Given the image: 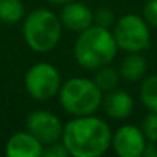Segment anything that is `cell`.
Listing matches in <instances>:
<instances>
[{"label": "cell", "instance_id": "obj_11", "mask_svg": "<svg viewBox=\"0 0 157 157\" xmlns=\"http://www.w3.org/2000/svg\"><path fill=\"white\" fill-rule=\"evenodd\" d=\"M42 152L43 143L29 131L13 134L5 145V154L8 157H42Z\"/></svg>", "mask_w": 157, "mask_h": 157}, {"label": "cell", "instance_id": "obj_13", "mask_svg": "<svg viewBox=\"0 0 157 157\" xmlns=\"http://www.w3.org/2000/svg\"><path fill=\"white\" fill-rule=\"evenodd\" d=\"M120 78L122 77H120L119 69H116L111 65H105V66L97 68L94 71V75H93V80L96 82V85L100 88L102 93H108V91L117 88Z\"/></svg>", "mask_w": 157, "mask_h": 157}, {"label": "cell", "instance_id": "obj_20", "mask_svg": "<svg viewBox=\"0 0 157 157\" xmlns=\"http://www.w3.org/2000/svg\"><path fill=\"white\" fill-rule=\"evenodd\" d=\"M49 3H54V5H65V3H69V2H74V0H48Z\"/></svg>", "mask_w": 157, "mask_h": 157}, {"label": "cell", "instance_id": "obj_4", "mask_svg": "<svg viewBox=\"0 0 157 157\" xmlns=\"http://www.w3.org/2000/svg\"><path fill=\"white\" fill-rule=\"evenodd\" d=\"M103 93L88 77H71L59 91V102L63 111L72 117L91 116L100 109Z\"/></svg>", "mask_w": 157, "mask_h": 157}, {"label": "cell", "instance_id": "obj_14", "mask_svg": "<svg viewBox=\"0 0 157 157\" xmlns=\"http://www.w3.org/2000/svg\"><path fill=\"white\" fill-rule=\"evenodd\" d=\"M139 97L142 105L148 111L157 113V74L143 77L139 90Z\"/></svg>", "mask_w": 157, "mask_h": 157}, {"label": "cell", "instance_id": "obj_5", "mask_svg": "<svg viewBox=\"0 0 157 157\" xmlns=\"http://www.w3.org/2000/svg\"><path fill=\"white\" fill-rule=\"evenodd\" d=\"M113 34L119 49L125 52H143L151 45V26L139 14H125L117 19Z\"/></svg>", "mask_w": 157, "mask_h": 157}, {"label": "cell", "instance_id": "obj_3", "mask_svg": "<svg viewBox=\"0 0 157 157\" xmlns=\"http://www.w3.org/2000/svg\"><path fill=\"white\" fill-rule=\"evenodd\" d=\"M63 25L60 17L46 8H36L23 19L22 34L25 43L39 54L51 52L62 40Z\"/></svg>", "mask_w": 157, "mask_h": 157}, {"label": "cell", "instance_id": "obj_8", "mask_svg": "<svg viewBox=\"0 0 157 157\" xmlns=\"http://www.w3.org/2000/svg\"><path fill=\"white\" fill-rule=\"evenodd\" d=\"M148 145L140 126L125 123L120 125L111 137V148L119 157H142Z\"/></svg>", "mask_w": 157, "mask_h": 157}, {"label": "cell", "instance_id": "obj_1", "mask_svg": "<svg viewBox=\"0 0 157 157\" xmlns=\"http://www.w3.org/2000/svg\"><path fill=\"white\" fill-rule=\"evenodd\" d=\"M111 137L113 131L108 122L91 114L66 122L62 142L72 157H100L111 148Z\"/></svg>", "mask_w": 157, "mask_h": 157}, {"label": "cell", "instance_id": "obj_19", "mask_svg": "<svg viewBox=\"0 0 157 157\" xmlns=\"http://www.w3.org/2000/svg\"><path fill=\"white\" fill-rule=\"evenodd\" d=\"M42 155L43 157H68L69 152H68L66 146L63 145V142L62 140H57V142H52V143L45 145Z\"/></svg>", "mask_w": 157, "mask_h": 157}, {"label": "cell", "instance_id": "obj_6", "mask_svg": "<svg viewBox=\"0 0 157 157\" xmlns=\"http://www.w3.org/2000/svg\"><path fill=\"white\" fill-rule=\"evenodd\" d=\"M63 80L59 69L48 62H39L25 72V90L37 102H46L59 96Z\"/></svg>", "mask_w": 157, "mask_h": 157}, {"label": "cell", "instance_id": "obj_15", "mask_svg": "<svg viewBox=\"0 0 157 157\" xmlns=\"http://www.w3.org/2000/svg\"><path fill=\"white\" fill-rule=\"evenodd\" d=\"M25 19V6L22 0H0V22L16 25Z\"/></svg>", "mask_w": 157, "mask_h": 157}, {"label": "cell", "instance_id": "obj_9", "mask_svg": "<svg viewBox=\"0 0 157 157\" xmlns=\"http://www.w3.org/2000/svg\"><path fill=\"white\" fill-rule=\"evenodd\" d=\"M63 28L72 33H82L91 25H94V11L80 0L62 5V11L59 14Z\"/></svg>", "mask_w": 157, "mask_h": 157}, {"label": "cell", "instance_id": "obj_16", "mask_svg": "<svg viewBox=\"0 0 157 157\" xmlns=\"http://www.w3.org/2000/svg\"><path fill=\"white\" fill-rule=\"evenodd\" d=\"M140 129L148 142L157 143V113L148 111V114L142 119Z\"/></svg>", "mask_w": 157, "mask_h": 157}, {"label": "cell", "instance_id": "obj_18", "mask_svg": "<svg viewBox=\"0 0 157 157\" xmlns=\"http://www.w3.org/2000/svg\"><path fill=\"white\" fill-rule=\"evenodd\" d=\"M142 17L145 19V22L151 28L157 29V0H148V2L143 5Z\"/></svg>", "mask_w": 157, "mask_h": 157}, {"label": "cell", "instance_id": "obj_7", "mask_svg": "<svg viewBox=\"0 0 157 157\" xmlns=\"http://www.w3.org/2000/svg\"><path fill=\"white\" fill-rule=\"evenodd\" d=\"M63 123L60 119L46 109L31 111L26 117V131H29L36 139H39L43 146L57 140H62Z\"/></svg>", "mask_w": 157, "mask_h": 157}, {"label": "cell", "instance_id": "obj_12", "mask_svg": "<svg viewBox=\"0 0 157 157\" xmlns=\"http://www.w3.org/2000/svg\"><path fill=\"white\" fill-rule=\"evenodd\" d=\"M146 69H148V63L146 59L142 56V52H126V56L123 57L119 66L120 77L131 83L142 82L143 77L146 75Z\"/></svg>", "mask_w": 157, "mask_h": 157}, {"label": "cell", "instance_id": "obj_2", "mask_svg": "<svg viewBox=\"0 0 157 157\" xmlns=\"http://www.w3.org/2000/svg\"><path fill=\"white\" fill-rule=\"evenodd\" d=\"M119 46L109 28L91 25L78 33L74 43V59L78 66L96 71L100 66L109 65L117 56Z\"/></svg>", "mask_w": 157, "mask_h": 157}, {"label": "cell", "instance_id": "obj_17", "mask_svg": "<svg viewBox=\"0 0 157 157\" xmlns=\"http://www.w3.org/2000/svg\"><path fill=\"white\" fill-rule=\"evenodd\" d=\"M116 22V16L111 8L100 6L94 11V25L103 26V28H111Z\"/></svg>", "mask_w": 157, "mask_h": 157}, {"label": "cell", "instance_id": "obj_10", "mask_svg": "<svg viewBox=\"0 0 157 157\" xmlns=\"http://www.w3.org/2000/svg\"><path fill=\"white\" fill-rule=\"evenodd\" d=\"M100 109L113 120H125L132 114L134 100L128 91L117 86L108 93H103Z\"/></svg>", "mask_w": 157, "mask_h": 157}]
</instances>
